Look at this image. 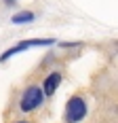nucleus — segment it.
Returning <instances> with one entry per match:
<instances>
[{
  "label": "nucleus",
  "mask_w": 118,
  "mask_h": 123,
  "mask_svg": "<svg viewBox=\"0 0 118 123\" xmlns=\"http://www.w3.org/2000/svg\"><path fill=\"white\" fill-rule=\"evenodd\" d=\"M17 123H27V121H17Z\"/></svg>",
  "instance_id": "0eeeda50"
},
{
  "label": "nucleus",
  "mask_w": 118,
  "mask_h": 123,
  "mask_svg": "<svg viewBox=\"0 0 118 123\" xmlns=\"http://www.w3.org/2000/svg\"><path fill=\"white\" fill-rule=\"evenodd\" d=\"M42 100H44V89L38 87V85H30L23 93H21L19 108L23 112H32V111H36V108L42 104Z\"/></svg>",
  "instance_id": "f03ea898"
},
{
  "label": "nucleus",
  "mask_w": 118,
  "mask_h": 123,
  "mask_svg": "<svg viewBox=\"0 0 118 123\" xmlns=\"http://www.w3.org/2000/svg\"><path fill=\"white\" fill-rule=\"evenodd\" d=\"M61 72H51L44 79V85H42V89H44V98H51L55 91H57V87L61 85Z\"/></svg>",
  "instance_id": "20e7f679"
},
{
  "label": "nucleus",
  "mask_w": 118,
  "mask_h": 123,
  "mask_svg": "<svg viewBox=\"0 0 118 123\" xmlns=\"http://www.w3.org/2000/svg\"><path fill=\"white\" fill-rule=\"evenodd\" d=\"M86 117V102L82 96H72L65 104V112H63V121L65 123H78Z\"/></svg>",
  "instance_id": "f257e3e1"
},
{
  "label": "nucleus",
  "mask_w": 118,
  "mask_h": 123,
  "mask_svg": "<svg viewBox=\"0 0 118 123\" xmlns=\"http://www.w3.org/2000/svg\"><path fill=\"white\" fill-rule=\"evenodd\" d=\"M4 2H6V4H15V0H4Z\"/></svg>",
  "instance_id": "423d86ee"
},
{
  "label": "nucleus",
  "mask_w": 118,
  "mask_h": 123,
  "mask_svg": "<svg viewBox=\"0 0 118 123\" xmlns=\"http://www.w3.org/2000/svg\"><path fill=\"white\" fill-rule=\"evenodd\" d=\"M55 40L53 38H30V40H21V43H17L15 47H11V49H6L2 55H0V62H6L9 57H13V55H17V53H21V51L25 49H32V47H47V45H53Z\"/></svg>",
  "instance_id": "7ed1b4c3"
},
{
  "label": "nucleus",
  "mask_w": 118,
  "mask_h": 123,
  "mask_svg": "<svg viewBox=\"0 0 118 123\" xmlns=\"http://www.w3.org/2000/svg\"><path fill=\"white\" fill-rule=\"evenodd\" d=\"M13 24H30V21H34V13L32 11H21V13H15L11 17Z\"/></svg>",
  "instance_id": "39448f33"
}]
</instances>
